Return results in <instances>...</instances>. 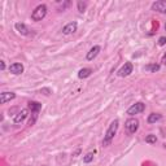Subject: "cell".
Listing matches in <instances>:
<instances>
[{"instance_id":"6da1fadb","label":"cell","mask_w":166,"mask_h":166,"mask_svg":"<svg viewBox=\"0 0 166 166\" xmlns=\"http://www.w3.org/2000/svg\"><path fill=\"white\" fill-rule=\"evenodd\" d=\"M118 126H119V121H118V119L112 121V123L109 125V127H108V130H107L105 135H104V139H103V147H108V145H110L112 140L114 139V136H116V134H117V131H118Z\"/></svg>"},{"instance_id":"7a4b0ae2","label":"cell","mask_w":166,"mask_h":166,"mask_svg":"<svg viewBox=\"0 0 166 166\" xmlns=\"http://www.w3.org/2000/svg\"><path fill=\"white\" fill-rule=\"evenodd\" d=\"M47 16V5L46 4H39L35 9L31 13V20L35 21V22H39L42 20H44Z\"/></svg>"},{"instance_id":"3957f363","label":"cell","mask_w":166,"mask_h":166,"mask_svg":"<svg viewBox=\"0 0 166 166\" xmlns=\"http://www.w3.org/2000/svg\"><path fill=\"white\" fill-rule=\"evenodd\" d=\"M145 110V104L142 103V101H139V103H135L133 104L128 109H127V114L128 116H135V114H140V113H143Z\"/></svg>"},{"instance_id":"277c9868","label":"cell","mask_w":166,"mask_h":166,"mask_svg":"<svg viewBox=\"0 0 166 166\" xmlns=\"http://www.w3.org/2000/svg\"><path fill=\"white\" fill-rule=\"evenodd\" d=\"M134 70V65L133 63H130V61H127V63H125V65L122 66L119 70L117 72V75L121 77V78H125V77H128L131 73H133Z\"/></svg>"},{"instance_id":"5b68a950","label":"cell","mask_w":166,"mask_h":166,"mask_svg":"<svg viewBox=\"0 0 166 166\" xmlns=\"http://www.w3.org/2000/svg\"><path fill=\"white\" fill-rule=\"evenodd\" d=\"M125 127L127 128V131L130 134H135L139 128V121L136 118H128L125 122Z\"/></svg>"},{"instance_id":"8992f818","label":"cell","mask_w":166,"mask_h":166,"mask_svg":"<svg viewBox=\"0 0 166 166\" xmlns=\"http://www.w3.org/2000/svg\"><path fill=\"white\" fill-rule=\"evenodd\" d=\"M151 8H152V11H154V12L166 14V0H158V2H154Z\"/></svg>"},{"instance_id":"52a82bcc","label":"cell","mask_w":166,"mask_h":166,"mask_svg":"<svg viewBox=\"0 0 166 166\" xmlns=\"http://www.w3.org/2000/svg\"><path fill=\"white\" fill-rule=\"evenodd\" d=\"M77 29H78V23L75 21L69 22L63 28V34L64 35H72V34H74L77 31Z\"/></svg>"},{"instance_id":"ba28073f","label":"cell","mask_w":166,"mask_h":166,"mask_svg":"<svg viewBox=\"0 0 166 166\" xmlns=\"http://www.w3.org/2000/svg\"><path fill=\"white\" fill-rule=\"evenodd\" d=\"M16 99V93L9 92V91H4L0 93V104H7L8 101H12Z\"/></svg>"},{"instance_id":"9c48e42d","label":"cell","mask_w":166,"mask_h":166,"mask_svg":"<svg viewBox=\"0 0 166 166\" xmlns=\"http://www.w3.org/2000/svg\"><path fill=\"white\" fill-rule=\"evenodd\" d=\"M100 51H101V47H100V46H93L88 52H87L86 60H87V61H92V60H95L96 57H98V55L100 53Z\"/></svg>"},{"instance_id":"30bf717a","label":"cell","mask_w":166,"mask_h":166,"mask_svg":"<svg viewBox=\"0 0 166 166\" xmlns=\"http://www.w3.org/2000/svg\"><path fill=\"white\" fill-rule=\"evenodd\" d=\"M28 107H29V109L31 110L33 114L35 116V117H38V113L42 110V104L38 103V101H29Z\"/></svg>"},{"instance_id":"8fae6325","label":"cell","mask_w":166,"mask_h":166,"mask_svg":"<svg viewBox=\"0 0 166 166\" xmlns=\"http://www.w3.org/2000/svg\"><path fill=\"white\" fill-rule=\"evenodd\" d=\"M28 109H22L20 110L17 114H14V118H13V122L14 123H22V122L26 119V117H28Z\"/></svg>"},{"instance_id":"7c38bea8","label":"cell","mask_w":166,"mask_h":166,"mask_svg":"<svg viewBox=\"0 0 166 166\" xmlns=\"http://www.w3.org/2000/svg\"><path fill=\"white\" fill-rule=\"evenodd\" d=\"M9 72L14 75H20L23 73V65L21 63H14L9 66Z\"/></svg>"},{"instance_id":"4fadbf2b","label":"cell","mask_w":166,"mask_h":166,"mask_svg":"<svg viewBox=\"0 0 166 166\" xmlns=\"http://www.w3.org/2000/svg\"><path fill=\"white\" fill-rule=\"evenodd\" d=\"M14 29L17 30V31H18L20 34H21V35H25V37H28L29 35V29H28V26H26L25 23H22V22H16L14 23Z\"/></svg>"},{"instance_id":"5bb4252c","label":"cell","mask_w":166,"mask_h":166,"mask_svg":"<svg viewBox=\"0 0 166 166\" xmlns=\"http://www.w3.org/2000/svg\"><path fill=\"white\" fill-rule=\"evenodd\" d=\"M91 74H92L91 68H83L78 72V78H79V79H86V78H88Z\"/></svg>"},{"instance_id":"9a60e30c","label":"cell","mask_w":166,"mask_h":166,"mask_svg":"<svg viewBox=\"0 0 166 166\" xmlns=\"http://www.w3.org/2000/svg\"><path fill=\"white\" fill-rule=\"evenodd\" d=\"M161 119H162V116L160 114V113H151V114L148 116V118H147V122L149 125H153V123H156V122H158Z\"/></svg>"},{"instance_id":"2e32d148","label":"cell","mask_w":166,"mask_h":166,"mask_svg":"<svg viewBox=\"0 0 166 166\" xmlns=\"http://www.w3.org/2000/svg\"><path fill=\"white\" fill-rule=\"evenodd\" d=\"M161 69V65L160 64H148V65H145L144 66V70H147V72H151V73H156V72H158Z\"/></svg>"},{"instance_id":"e0dca14e","label":"cell","mask_w":166,"mask_h":166,"mask_svg":"<svg viewBox=\"0 0 166 166\" xmlns=\"http://www.w3.org/2000/svg\"><path fill=\"white\" fill-rule=\"evenodd\" d=\"M156 142H157V136L156 135L149 134V135L145 136V143H148V144H156Z\"/></svg>"},{"instance_id":"ac0fdd59","label":"cell","mask_w":166,"mask_h":166,"mask_svg":"<svg viewBox=\"0 0 166 166\" xmlns=\"http://www.w3.org/2000/svg\"><path fill=\"white\" fill-rule=\"evenodd\" d=\"M77 8H78V11H79V13H84L87 9V3L86 2H78Z\"/></svg>"},{"instance_id":"d6986e66","label":"cell","mask_w":166,"mask_h":166,"mask_svg":"<svg viewBox=\"0 0 166 166\" xmlns=\"http://www.w3.org/2000/svg\"><path fill=\"white\" fill-rule=\"evenodd\" d=\"M92 161H93V153H92V152L87 153V154L83 157V162H84V163H90V162H92Z\"/></svg>"},{"instance_id":"ffe728a7","label":"cell","mask_w":166,"mask_h":166,"mask_svg":"<svg viewBox=\"0 0 166 166\" xmlns=\"http://www.w3.org/2000/svg\"><path fill=\"white\" fill-rule=\"evenodd\" d=\"M165 44H166V37H161V38L158 39V46L162 47V46H165Z\"/></svg>"},{"instance_id":"44dd1931","label":"cell","mask_w":166,"mask_h":166,"mask_svg":"<svg viewBox=\"0 0 166 166\" xmlns=\"http://www.w3.org/2000/svg\"><path fill=\"white\" fill-rule=\"evenodd\" d=\"M40 92H42V93H44L46 96H49V95L52 93L51 88H42V90H40Z\"/></svg>"},{"instance_id":"7402d4cb","label":"cell","mask_w":166,"mask_h":166,"mask_svg":"<svg viewBox=\"0 0 166 166\" xmlns=\"http://www.w3.org/2000/svg\"><path fill=\"white\" fill-rule=\"evenodd\" d=\"M161 64L162 65H166V52H165V53L162 55V57H161Z\"/></svg>"},{"instance_id":"603a6c76","label":"cell","mask_w":166,"mask_h":166,"mask_svg":"<svg viewBox=\"0 0 166 166\" xmlns=\"http://www.w3.org/2000/svg\"><path fill=\"white\" fill-rule=\"evenodd\" d=\"M0 69H2L3 72L5 70V63H4V61H0Z\"/></svg>"},{"instance_id":"cb8c5ba5","label":"cell","mask_w":166,"mask_h":166,"mask_svg":"<svg viewBox=\"0 0 166 166\" xmlns=\"http://www.w3.org/2000/svg\"><path fill=\"white\" fill-rule=\"evenodd\" d=\"M163 28H165V30H166V21H165V25H163Z\"/></svg>"}]
</instances>
